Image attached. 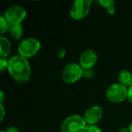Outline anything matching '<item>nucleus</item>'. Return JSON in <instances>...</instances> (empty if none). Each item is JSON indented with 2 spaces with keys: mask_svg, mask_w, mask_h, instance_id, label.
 Instances as JSON below:
<instances>
[{
  "mask_svg": "<svg viewBox=\"0 0 132 132\" xmlns=\"http://www.w3.org/2000/svg\"><path fill=\"white\" fill-rule=\"evenodd\" d=\"M12 46L9 42V40L5 37L1 36L0 37V55L1 57L6 58L9 56L11 53Z\"/></svg>",
  "mask_w": 132,
  "mask_h": 132,
  "instance_id": "10",
  "label": "nucleus"
},
{
  "mask_svg": "<svg viewBox=\"0 0 132 132\" xmlns=\"http://www.w3.org/2000/svg\"><path fill=\"white\" fill-rule=\"evenodd\" d=\"M83 117L77 114H73L67 117L61 124V132H84L87 127Z\"/></svg>",
  "mask_w": 132,
  "mask_h": 132,
  "instance_id": "2",
  "label": "nucleus"
},
{
  "mask_svg": "<svg viewBox=\"0 0 132 132\" xmlns=\"http://www.w3.org/2000/svg\"><path fill=\"white\" fill-rule=\"evenodd\" d=\"M8 28H9V23L7 22V21L3 16H1L0 17V29H1L0 33L3 34L8 29Z\"/></svg>",
  "mask_w": 132,
  "mask_h": 132,
  "instance_id": "13",
  "label": "nucleus"
},
{
  "mask_svg": "<svg viewBox=\"0 0 132 132\" xmlns=\"http://www.w3.org/2000/svg\"><path fill=\"white\" fill-rule=\"evenodd\" d=\"M0 112H1V115H0V121H2L4 118H5V108L3 106L2 104H0Z\"/></svg>",
  "mask_w": 132,
  "mask_h": 132,
  "instance_id": "17",
  "label": "nucleus"
},
{
  "mask_svg": "<svg viewBox=\"0 0 132 132\" xmlns=\"http://www.w3.org/2000/svg\"><path fill=\"white\" fill-rule=\"evenodd\" d=\"M65 55H66V50L63 48H60L58 50V51H57V56H58V57L60 58V59H62V58H63L65 56Z\"/></svg>",
  "mask_w": 132,
  "mask_h": 132,
  "instance_id": "18",
  "label": "nucleus"
},
{
  "mask_svg": "<svg viewBox=\"0 0 132 132\" xmlns=\"http://www.w3.org/2000/svg\"><path fill=\"white\" fill-rule=\"evenodd\" d=\"M6 132H19V129L17 128H15V127H9V128H8L7 129H6Z\"/></svg>",
  "mask_w": 132,
  "mask_h": 132,
  "instance_id": "21",
  "label": "nucleus"
},
{
  "mask_svg": "<svg viewBox=\"0 0 132 132\" xmlns=\"http://www.w3.org/2000/svg\"><path fill=\"white\" fill-rule=\"evenodd\" d=\"M9 32L11 36L15 40H19L22 38L23 34V28L22 24H17L14 26H10Z\"/></svg>",
  "mask_w": 132,
  "mask_h": 132,
  "instance_id": "12",
  "label": "nucleus"
},
{
  "mask_svg": "<svg viewBox=\"0 0 132 132\" xmlns=\"http://www.w3.org/2000/svg\"><path fill=\"white\" fill-rule=\"evenodd\" d=\"M115 11H116V8L114 7V5L111 6V7H109V8L108 9V12L110 15H113V14H114Z\"/></svg>",
  "mask_w": 132,
  "mask_h": 132,
  "instance_id": "20",
  "label": "nucleus"
},
{
  "mask_svg": "<svg viewBox=\"0 0 132 132\" xmlns=\"http://www.w3.org/2000/svg\"><path fill=\"white\" fill-rule=\"evenodd\" d=\"M26 17V10L21 5H14L10 6L5 12L4 18L10 26L21 24Z\"/></svg>",
  "mask_w": 132,
  "mask_h": 132,
  "instance_id": "5",
  "label": "nucleus"
},
{
  "mask_svg": "<svg viewBox=\"0 0 132 132\" xmlns=\"http://www.w3.org/2000/svg\"><path fill=\"white\" fill-rule=\"evenodd\" d=\"M128 89L118 84H114L111 85L106 92V97L108 100L112 103H121L128 98Z\"/></svg>",
  "mask_w": 132,
  "mask_h": 132,
  "instance_id": "6",
  "label": "nucleus"
},
{
  "mask_svg": "<svg viewBox=\"0 0 132 132\" xmlns=\"http://www.w3.org/2000/svg\"><path fill=\"white\" fill-rule=\"evenodd\" d=\"M103 108L98 105H94L88 108L84 115V119L87 125H95L101 121L103 117Z\"/></svg>",
  "mask_w": 132,
  "mask_h": 132,
  "instance_id": "8",
  "label": "nucleus"
},
{
  "mask_svg": "<svg viewBox=\"0 0 132 132\" xmlns=\"http://www.w3.org/2000/svg\"><path fill=\"white\" fill-rule=\"evenodd\" d=\"M97 61V54L93 50H87L80 55L79 63L84 70L91 69Z\"/></svg>",
  "mask_w": 132,
  "mask_h": 132,
  "instance_id": "9",
  "label": "nucleus"
},
{
  "mask_svg": "<svg viewBox=\"0 0 132 132\" xmlns=\"http://www.w3.org/2000/svg\"><path fill=\"white\" fill-rule=\"evenodd\" d=\"M93 1L77 0L73 2L70 8V16L75 20H80L85 18L90 9V4Z\"/></svg>",
  "mask_w": 132,
  "mask_h": 132,
  "instance_id": "7",
  "label": "nucleus"
},
{
  "mask_svg": "<svg viewBox=\"0 0 132 132\" xmlns=\"http://www.w3.org/2000/svg\"><path fill=\"white\" fill-rule=\"evenodd\" d=\"M5 101V94L2 91L0 92V104H2Z\"/></svg>",
  "mask_w": 132,
  "mask_h": 132,
  "instance_id": "22",
  "label": "nucleus"
},
{
  "mask_svg": "<svg viewBox=\"0 0 132 132\" xmlns=\"http://www.w3.org/2000/svg\"><path fill=\"white\" fill-rule=\"evenodd\" d=\"M118 132H130V130L129 128H122L118 131Z\"/></svg>",
  "mask_w": 132,
  "mask_h": 132,
  "instance_id": "23",
  "label": "nucleus"
},
{
  "mask_svg": "<svg viewBox=\"0 0 132 132\" xmlns=\"http://www.w3.org/2000/svg\"><path fill=\"white\" fill-rule=\"evenodd\" d=\"M8 65H9V60H7L6 58L1 57V59H0V70L4 71L6 69L8 70Z\"/></svg>",
  "mask_w": 132,
  "mask_h": 132,
  "instance_id": "16",
  "label": "nucleus"
},
{
  "mask_svg": "<svg viewBox=\"0 0 132 132\" xmlns=\"http://www.w3.org/2000/svg\"><path fill=\"white\" fill-rule=\"evenodd\" d=\"M8 71L18 83H26L31 77V67L26 58L15 55L9 60Z\"/></svg>",
  "mask_w": 132,
  "mask_h": 132,
  "instance_id": "1",
  "label": "nucleus"
},
{
  "mask_svg": "<svg viewBox=\"0 0 132 132\" xmlns=\"http://www.w3.org/2000/svg\"><path fill=\"white\" fill-rule=\"evenodd\" d=\"M40 42L32 37H29L23 39L18 46V52L20 56L25 58H30L35 56L40 50Z\"/></svg>",
  "mask_w": 132,
  "mask_h": 132,
  "instance_id": "3",
  "label": "nucleus"
},
{
  "mask_svg": "<svg viewBox=\"0 0 132 132\" xmlns=\"http://www.w3.org/2000/svg\"><path fill=\"white\" fill-rule=\"evenodd\" d=\"M98 3L104 8H106L107 9L113 6L114 5V1L113 0H100L98 1Z\"/></svg>",
  "mask_w": 132,
  "mask_h": 132,
  "instance_id": "14",
  "label": "nucleus"
},
{
  "mask_svg": "<svg viewBox=\"0 0 132 132\" xmlns=\"http://www.w3.org/2000/svg\"><path fill=\"white\" fill-rule=\"evenodd\" d=\"M128 99L130 101V103L132 104V86L131 87H129L128 89Z\"/></svg>",
  "mask_w": 132,
  "mask_h": 132,
  "instance_id": "19",
  "label": "nucleus"
},
{
  "mask_svg": "<svg viewBox=\"0 0 132 132\" xmlns=\"http://www.w3.org/2000/svg\"><path fill=\"white\" fill-rule=\"evenodd\" d=\"M118 82L120 84L125 86V87H131L132 86V73L126 70H121L118 77Z\"/></svg>",
  "mask_w": 132,
  "mask_h": 132,
  "instance_id": "11",
  "label": "nucleus"
},
{
  "mask_svg": "<svg viewBox=\"0 0 132 132\" xmlns=\"http://www.w3.org/2000/svg\"><path fill=\"white\" fill-rule=\"evenodd\" d=\"M129 130H130V132H132V123L129 126Z\"/></svg>",
  "mask_w": 132,
  "mask_h": 132,
  "instance_id": "24",
  "label": "nucleus"
},
{
  "mask_svg": "<svg viewBox=\"0 0 132 132\" xmlns=\"http://www.w3.org/2000/svg\"><path fill=\"white\" fill-rule=\"evenodd\" d=\"M1 132H6L5 131H1Z\"/></svg>",
  "mask_w": 132,
  "mask_h": 132,
  "instance_id": "25",
  "label": "nucleus"
},
{
  "mask_svg": "<svg viewBox=\"0 0 132 132\" xmlns=\"http://www.w3.org/2000/svg\"><path fill=\"white\" fill-rule=\"evenodd\" d=\"M84 132H102V130L98 126L95 125H87Z\"/></svg>",
  "mask_w": 132,
  "mask_h": 132,
  "instance_id": "15",
  "label": "nucleus"
},
{
  "mask_svg": "<svg viewBox=\"0 0 132 132\" xmlns=\"http://www.w3.org/2000/svg\"><path fill=\"white\" fill-rule=\"evenodd\" d=\"M84 75V69L76 63L67 64L62 72V79L67 84H73Z\"/></svg>",
  "mask_w": 132,
  "mask_h": 132,
  "instance_id": "4",
  "label": "nucleus"
}]
</instances>
